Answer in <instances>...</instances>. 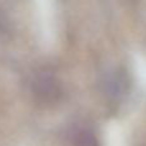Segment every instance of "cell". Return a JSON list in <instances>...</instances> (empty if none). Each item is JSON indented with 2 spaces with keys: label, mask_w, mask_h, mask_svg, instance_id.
Masks as SVG:
<instances>
[{
  "label": "cell",
  "mask_w": 146,
  "mask_h": 146,
  "mask_svg": "<svg viewBox=\"0 0 146 146\" xmlns=\"http://www.w3.org/2000/svg\"><path fill=\"white\" fill-rule=\"evenodd\" d=\"M33 94L44 103H54L60 96V85L50 72H40L32 81Z\"/></svg>",
  "instance_id": "obj_1"
},
{
  "label": "cell",
  "mask_w": 146,
  "mask_h": 146,
  "mask_svg": "<svg viewBox=\"0 0 146 146\" xmlns=\"http://www.w3.org/2000/svg\"><path fill=\"white\" fill-rule=\"evenodd\" d=\"M72 144L73 146H99V141L88 128H77L73 132Z\"/></svg>",
  "instance_id": "obj_2"
},
{
  "label": "cell",
  "mask_w": 146,
  "mask_h": 146,
  "mask_svg": "<svg viewBox=\"0 0 146 146\" xmlns=\"http://www.w3.org/2000/svg\"><path fill=\"white\" fill-rule=\"evenodd\" d=\"M106 90L108 94L113 98H119L124 94L127 88V80L123 74L121 73H115L113 74L108 81H106Z\"/></svg>",
  "instance_id": "obj_3"
}]
</instances>
